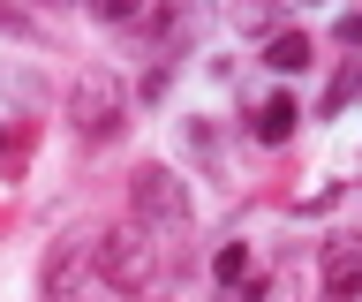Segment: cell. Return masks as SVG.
<instances>
[{
    "instance_id": "obj_11",
    "label": "cell",
    "mask_w": 362,
    "mask_h": 302,
    "mask_svg": "<svg viewBox=\"0 0 362 302\" xmlns=\"http://www.w3.org/2000/svg\"><path fill=\"white\" fill-rule=\"evenodd\" d=\"M0 38H23V46H45V30L23 16V8H0Z\"/></svg>"
},
{
    "instance_id": "obj_7",
    "label": "cell",
    "mask_w": 362,
    "mask_h": 302,
    "mask_svg": "<svg viewBox=\"0 0 362 302\" xmlns=\"http://www.w3.org/2000/svg\"><path fill=\"white\" fill-rule=\"evenodd\" d=\"M310 61H317L310 30H279V38H272V46H264V69H272V76H302V69H310Z\"/></svg>"
},
{
    "instance_id": "obj_8",
    "label": "cell",
    "mask_w": 362,
    "mask_h": 302,
    "mask_svg": "<svg viewBox=\"0 0 362 302\" xmlns=\"http://www.w3.org/2000/svg\"><path fill=\"white\" fill-rule=\"evenodd\" d=\"M294 121H302V106H294V98L279 91V98H264V106H257L249 137H257V144H287V137H294Z\"/></svg>"
},
{
    "instance_id": "obj_5",
    "label": "cell",
    "mask_w": 362,
    "mask_h": 302,
    "mask_svg": "<svg viewBox=\"0 0 362 302\" xmlns=\"http://www.w3.org/2000/svg\"><path fill=\"white\" fill-rule=\"evenodd\" d=\"M90 287V234H61L45 250V295H76Z\"/></svg>"
},
{
    "instance_id": "obj_3",
    "label": "cell",
    "mask_w": 362,
    "mask_h": 302,
    "mask_svg": "<svg viewBox=\"0 0 362 302\" xmlns=\"http://www.w3.org/2000/svg\"><path fill=\"white\" fill-rule=\"evenodd\" d=\"M68 129H76V144H113L129 129V83L106 61H83L68 76Z\"/></svg>"
},
{
    "instance_id": "obj_6",
    "label": "cell",
    "mask_w": 362,
    "mask_h": 302,
    "mask_svg": "<svg viewBox=\"0 0 362 302\" xmlns=\"http://www.w3.org/2000/svg\"><path fill=\"white\" fill-rule=\"evenodd\" d=\"M174 129H181V151H189V166H204V174H219V129H211L204 114H181Z\"/></svg>"
},
{
    "instance_id": "obj_10",
    "label": "cell",
    "mask_w": 362,
    "mask_h": 302,
    "mask_svg": "<svg viewBox=\"0 0 362 302\" xmlns=\"http://www.w3.org/2000/svg\"><path fill=\"white\" fill-rule=\"evenodd\" d=\"M355 98H362V61H347V69L332 76V91H325V106H317V114L332 121V114H347V106H355Z\"/></svg>"
},
{
    "instance_id": "obj_14",
    "label": "cell",
    "mask_w": 362,
    "mask_h": 302,
    "mask_svg": "<svg viewBox=\"0 0 362 302\" xmlns=\"http://www.w3.org/2000/svg\"><path fill=\"white\" fill-rule=\"evenodd\" d=\"M38 302H83V295H38Z\"/></svg>"
},
{
    "instance_id": "obj_1",
    "label": "cell",
    "mask_w": 362,
    "mask_h": 302,
    "mask_svg": "<svg viewBox=\"0 0 362 302\" xmlns=\"http://www.w3.org/2000/svg\"><path fill=\"white\" fill-rule=\"evenodd\" d=\"M90 272L113 302H166L174 295V257L158 250L144 227H106L90 234Z\"/></svg>"
},
{
    "instance_id": "obj_15",
    "label": "cell",
    "mask_w": 362,
    "mask_h": 302,
    "mask_svg": "<svg viewBox=\"0 0 362 302\" xmlns=\"http://www.w3.org/2000/svg\"><path fill=\"white\" fill-rule=\"evenodd\" d=\"M0 137H8V121H0Z\"/></svg>"
},
{
    "instance_id": "obj_13",
    "label": "cell",
    "mask_w": 362,
    "mask_h": 302,
    "mask_svg": "<svg viewBox=\"0 0 362 302\" xmlns=\"http://www.w3.org/2000/svg\"><path fill=\"white\" fill-rule=\"evenodd\" d=\"M332 38H339L347 53H362V8H347V16H339V23H332Z\"/></svg>"
},
{
    "instance_id": "obj_9",
    "label": "cell",
    "mask_w": 362,
    "mask_h": 302,
    "mask_svg": "<svg viewBox=\"0 0 362 302\" xmlns=\"http://www.w3.org/2000/svg\"><path fill=\"white\" fill-rule=\"evenodd\" d=\"M211 279H219V295H226V302L242 295L249 279H257V272H249V242H226V250L211 257Z\"/></svg>"
},
{
    "instance_id": "obj_4",
    "label": "cell",
    "mask_w": 362,
    "mask_h": 302,
    "mask_svg": "<svg viewBox=\"0 0 362 302\" xmlns=\"http://www.w3.org/2000/svg\"><path fill=\"white\" fill-rule=\"evenodd\" d=\"M317 265H325V287H317V302H355V295H362V234H355V227L325 234Z\"/></svg>"
},
{
    "instance_id": "obj_2",
    "label": "cell",
    "mask_w": 362,
    "mask_h": 302,
    "mask_svg": "<svg viewBox=\"0 0 362 302\" xmlns=\"http://www.w3.org/2000/svg\"><path fill=\"white\" fill-rule=\"evenodd\" d=\"M129 227H144L166 257L189 250V234H197V204H189V189H181V174H174L166 159H144V166L129 174Z\"/></svg>"
},
{
    "instance_id": "obj_12",
    "label": "cell",
    "mask_w": 362,
    "mask_h": 302,
    "mask_svg": "<svg viewBox=\"0 0 362 302\" xmlns=\"http://www.w3.org/2000/svg\"><path fill=\"white\" fill-rule=\"evenodd\" d=\"M234 30H242V38H264V46L279 38V23H272V16H257V8H242V16H234Z\"/></svg>"
}]
</instances>
